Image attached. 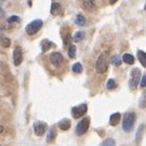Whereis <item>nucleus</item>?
<instances>
[{
    "instance_id": "1",
    "label": "nucleus",
    "mask_w": 146,
    "mask_h": 146,
    "mask_svg": "<svg viewBox=\"0 0 146 146\" xmlns=\"http://www.w3.org/2000/svg\"><path fill=\"white\" fill-rule=\"evenodd\" d=\"M136 122V113L133 111L127 112L123 119V130L126 133H130L134 128V124Z\"/></svg>"
},
{
    "instance_id": "2",
    "label": "nucleus",
    "mask_w": 146,
    "mask_h": 146,
    "mask_svg": "<svg viewBox=\"0 0 146 146\" xmlns=\"http://www.w3.org/2000/svg\"><path fill=\"white\" fill-rule=\"evenodd\" d=\"M108 62H110V57L106 52H102L98 57L96 64H95V68L98 74H103L107 71L108 68Z\"/></svg>"
},
{
    "instance_id": "3",
    "label": "nucleus",
    "mask_w": 146,
    "mask_h": 146,
    "mask_svg": "<svg viewBox=\"0 0 146 146\" xmlns=\"http://www.w3.org/2000/svg\"><path fill=\"white\" fill-rule=\"evenodd\" d=\"M90 126V119L89 117H84L78 123L77 127H76V135L77 136H82L87 132Z\"/></svg>"
},
{
    "instance_id": "4",
    "label": "nucleus",
    "mask_w": 146,
    "mask_h": 146,
    "mask_svg": "<svg viewBox=\"0 0 146 146\" xmlns=\"http://www.w3.org/2000/svg\"><path fill=\"white\" fill-rule=\"evenodd\" d=\"M42 26H43V22L41 20H35L28 25L27 28H26V32H27L28 35L33 36L41 30Z\"/></svg>"
},
{
    "instance_id": "5",
    "label": "nucleus",
    "mask_w": 146,
    "mask_h": 146,
    "mask_svg": "<svg viewBox=\"0 0 146 146\" xmlns=\"http://www.w3.org/2000/svg\"><path fill=\"white\" fill-rule=\"evenodd\" d=\"M140 76H141V72L138 68H133L131 71V79H130L129 85L131 89H136L137 86L139 84V80H140Z\"/></svg>"
},
{
    "instance_id": "6",
    "label": "nucleus",
    "mask_w": 146,
    "mask_h": 146,
    "mask_svg": "<svg viewBox=\"0 0 146 146\" xmlns=\"http://www.w3.org/2000/svg\"><path fill=\"white\" fill-rule=\"evenodd\" d=\"M88 106L85 103H82V104H79L77 106L73 107L72 108V115L74 117V119H79V117H83L87 112Z\"/></svg>"
},
{
    "instance_id": "7",
    "label": "nucleus",
    "mask_w": 146,
    "mask_h": 146,
    "mask_svg": "<svg viewBox=\"0 0 146 146\" xmlns=\"http://www.w3.org/2000/svg\"><path fill=\"white\" fill-rule=\"evenodd\" d=\"M47 130V124L41 121H38L34 124V132L37 136H42Z\"/></svg>"
},
{
    "instance_id": "8",
    "label": "nucleus",
    "mask_w": 146,
    "mask_h": 146,
    "mask_svg": "<svg viewBox=\"0 0 146 146\" xmlns=\"http://www.w3.org/2000/svg\"><path fill=\"white\" fill-rule=\"evenodd\" d=\"M49 59H50V62L53 64L54 66H60L61 63L63 62V56L61 55L59 52H53V53L50 54V57H49Z\"/></svg>"
},
{
    "instance_id": "9",
    "label": "nucleus",
    "mask_w": 146,
    "mask_h": 146,
    "mask_svg": "<svg viewBox=\"0 0 146 146\" xmlns=\"http://www.w3.org/2000/svg\"><path fill=\"white\" fill-rule=\"evenodd\" d=\"M23 62V50L20 46L13 49V63L15 66H19Z\"/></svg>"
},
{
    "instance_id": "10",
    "label": "nucleus",
    "mask_w": 146,
    "mask_h": 146,
    "mask_svg": "<svg viewBox=\"0 0 146 146\" xmlns=\"http://www.w3.org/2000/svg\"><path fill=\"white\" fill-rule=\"evenodd\" d=\"M83 7L88 11L96 10V5L94 4V0H83Z\"/></svg>"
},
{
    "instance_id": "11",
    "label": "nucleus",
    "mask_w": 146,
    "mask_h": 146,
    "mask_svg": "<svg viewBox=\"0 0 146 146\" xmlns=\"http://www.w3.org/2000/svg\"><path fill=\"white\" fill-rule=\"evenodd\" d=\"M71 119H62L60 122L58 123V128L62 131H68L71 128Z\"/></svg>"
},
{
    "instance_id": "12",
    "label": "nucleus",
    "mask_w": 146,
    "mask_h": 146,
    "mask_svg": "<svg viewBox=\"0 0 146 146\" xmlns=\"http://www.w3.org/2000/svg\"><path fill=\"white\" fill-rule=\"evenodd\" d=\"M56 135H57V130H56L55 127H51L50 129H49L48 131V134H47V139L46 141L48 142V143H50V142H53L54 139H55Z\"/></svg>"
},
{
    "instance_id": "13",
    "label": "nucleus",
    "mask_w": 146,
    "mask_h": 146,
    "mask_svg": "<svg viewBox=\"0 0 146 146\" xmlns=\"http://www.w3.org/2000/svg\"><path fill=\"white\" fill-rule=\"evenodd\" d=\"M61 10H62V7L61 5L57 2H53L51 4V8H50V12H51L52 15H58L61 13Z\"/></svg>"
},
{
    "instance_id": "14",
    "label": "nucleus",
    "mask_w": 146,
    "mask_h": 146,
    "mask_svg": "<svg viewBox=\"0 0 146 146\" xmlns=\"http://www.w3.org/2000/svg\"><path fill=\"white\" fill-rule=\"evenodd\" d=\"M121 121V113L119 112H115L112 113L110 117V124L111 125L112 127H115Z\"/></svg>"
},
{
    "instance_id": "15",
    "label": "nucleus",
    "mask_w": 146,
    "mask_h": 146,
    "mask_svg": "<svg viewBox=\"0 0 146 146\" xmlns=\"http://www.w3.org/2000/svg\"><path fill=\"white\" fill-rule=\"evenodd\" d=\"M145 128H146L145 125L142 124L141 126H140V127L138 128V130H137L136 137H135V139H136L137 143H140V141H141L142 138H143V133H144V131H145Z\"/></svg>"
},
{
    "instance_id": "16",
    "label": "nucleus",
    "mask_w": 146,
    "mask_h": 146,
    "mask_svg": "<svg viewBox=\"0 0 146 146\" xmlns=\"http://www.w3.org/2000/svg\"><path fill=\"white\" fill-rule=\"evenodd\" d=\"M137 57H138L140 63L143 66V68H146V53L145 52H143L142 50H138V51H137Z\"/></svg>"
},
{
    "instance_id": "17",
    "label": "nucleus",
    "mask_w": 146,
    "mask_h": 146,
    "mask_svg": "<svg viewBox=\"0 0 146 146\" xmlns=\"http://www.w3.org/2000/svg\"><path fill=\"white\" fill-rule=\"evenodd\" d=\"M122 60L124 61V62H126L127 64H134V62H135L134 56L130 53H125L122 57Z\"/></svg>"
},
{
    "instance_id": "18",
    "label": "nucleus",
    "mask_w": 146,
    "mask_h": 146,
    "mask_svg": "<svg viewBox=\"0 0 146 146\" xmlns=\"http://www.w3.org/2000/svg\"><path fill=\"white\" fill-rule=\"evenodd\" d=\"M52 46H53V43H52L51 41L47 40V39L43 40V41H42V43H41V49H42V51H43V52L48 51L49 49L51 48Z\"/></svg>"
},
{
    "instance_id": "19",
    "label": "nucleus",
    "mask_w": 146,
    "mask_h": 146,
    "mask_svg": "<svg viewBox=\"0 0 146 146\" xmlns=\"http://www.w3.org/2000/svg\"><path fill=\"white\" fill-rule=\"evenodd\" d=\"M75 23L78 25V26L83 27V26H85V25H86L87 21H86L85 17H84L83 15H78L77 17H76V19H75Z\"/></svg>"
},
{
    "instance_id": "20",
    "label": "nucleus",
    "mask_w": 146,
    "mask_h": 146,
    "mask_svg": "<svg viewBox=\"0 0 146 146\" xmlns=\"http://www.w3.org/2000/svg\"><path fill=\"white\" fill-rule=\"evenodd\" d=\"M110 62L115 66H121V63H122V58H121V56L119 54H115V55L111 56V58H110Z\"/></svg>"
},
{
    "instance_id": "21",
    "label": "nucleus",
    "mask_w": 146,
    "mask_h": 146,
    "mask_svg": "<svg viewBox=\"0 0 146 146\" xmlns=\"http://www.w3.org/2000/svg\"><path fill=\"white\" fill-rule=\"evenodd\" d=\"M84 37H85V33H84L83 31H79L74 35V41H75L76 43H78V42L82 41V40L84 39Z\"/></svg>"
},
{
    "instance_id": "22",
    "label": "nucleus",
    "mask_w": 146,
    "mask_h": 146,
    "mask_svg": "<svg viewBox=\"0 0 146 146\" xmlns=\"http://www.w3.org/2000/svg\"><path fill=\"white\" fill-rule=\"evenodd\" d=\"M10 39H8L7 37H1L0 38V45L4 48H7V47L10 46Z\"/></svg>"
},
{
    "instance_id": "23",
    "label": "nucleus",
    "mask_w": 146,
    "mask_h": 146,
    "mask_svg": "<svg viewBox=\"0 0 146 146\" xmlns=\"http://www.w3.org/2000/svg\"><path fill=\"white\" fill-rule=\"evenodd\" d=\"M76 53H77V46L74 45V44H72V45H70V47H68V56H70L71 58H75Z\"/></svg>"
},
{
    "instance_id": "24",
    "label": "nucleus",
    "mask_w": 146,
    "mask_h": 146,
    "mask_svg": "<svg viewBox=\"0 0 146 146\" xmlns=\"http://www.w3.org/2000/svg\"><path fill=\"white\" fill-rule=\"evenodd\" d=\"M72 70H73V72L75 74H81L83 72V66H82V64L80 62H76L73 66V68H72Z\"/></svg>"
},
{
    "instance_id": "25",
    "label": "nucleus",
    "mask_w": 146,
    "mask_h": 146,
    "mask_svg": "<svg viewBox=\"0 0 146 146\" xmlns=\"http://www.w3.org/2000/svg\"><path fill=\"white\" fill-rule=\"evenodd\" d=\"M106 88L108 90H113L117 88V83H115V81L113 79H110V80L107 81V84H106Z\"/></svg>"
},
{
    "instance_id": "26",
    "label": "nucleus",
    "mask_w": 146,
    "mask_h": 146,
    "mask_svg": "<svg viewBox=\"0 0 146 146\" xmlns=\"http://www.w3.org/2000/svg\"><path fill=\"white\" fill-rule=\"evenodd\" d=\"M145 106H146V91L143 93V95H142L140 100H139V107L140 108H144Z\"/></svg>"
},
{
    "instance_id": "27",
    "label": "nucleus",
    "mask_w": 146,
    "mask_h": 146,
    "mask_svg": "<svg viewBox=\"0 0 146 146\" xmlns=\"http://www.w3.org/2000/svg\"><path fill=\"white\" fill-rule=\"evenodd\" d=\"M100 145H115V142L113 139L108 138V139H106V140H104Z\"/></svg>"
},
{
    "instance_id": "28",
    "label": "nucleus",
    "mask_w": 146,
    "mask_h": 146,
    "mask_svg": "<svg viewBox=\"0 0 146 146\" xmlns=\"http://www.w3.org/2000/svg\"><path fill=\"white\" fill-rule=\"evenodd\" d=\"M7 22L8 23H15V22L20 23L21 20H20V17H17V15H12V17H10L9 19H7Z\"/></svg>"
},
{
    "instance_id": "29",
    "label": "nucleus",
    "mask_w": 146,
    "mask_h": 146,
    "mask_svg": "<svg viewBox=\"0 0 146 146\" xmlns=\"http://www.w3.org/2000/svg\"><path fill=\"white\" fill-rule=\"evenodd\" d=\"M140 86H141L142 88L146 87V74L145 75H143V77H142L141 82H140Z\"/></svg>"
},
{
    "instance_id": "30",
    "label": "nucleus",
    "mask_w": 146,
    "mask_h": 146,
    "mask_svg": "<svg viewBox=\"0 0 146 146\" xmlns=\"http://www.w3.org/2000/svg\"><path fill=\"white\" fill-rule=\"evenodd\" d=\"M5 15V12H4V10L2 9V8L0 7V19H2L3 17Z\"/></svg>"
},
{
    "instance_id": "31",
    "label": "nucleus",
    "mask_w": 146,
    "mask_h": 146,
    "mask_svg": "<svg viewBox=\"0 0 146 146\" xmlns=\"http://www.w3.org/2000/svg\"><path fill=\"white\" fill-rule=\"evenodd\" d=\"M115 2H117V0H110V4H115Z\"/></svg>"
},
{
    "instance_id": "32",
    "label": "nucleus",
    "mask_w": 146,
    "mask_h": 146,
    "mask_svg": "<svg viewBox=\"0 0 146 146\" xmlns=\"http://www.w3.org/2000/svg\"><path fill=\"white\" fill-rule=\"evenodd\" d=\"M2 131H3V127L0 126V133H2Z\"/></svg>"
},
{
    "instance_id": "33",
    "label": "nucleus",
    "mask_w": 146,
    "mask_h": 146,
    "mask_svg": "<svg viewBox=\"0 0 146 146\" xmlns=\"http://www.w3.org/2000/svg\"><path fill=\"white\" fill-rule=\"evenodd\" d=\"M2 35H3L2 34V31H1V29H0V38H1V37H3Z\"/></svg>"
},
{
    "instance_id": "34",
    "label": "nucleus",
    "mask_w": 146,
    "mask_h": 146,
    "mask_svg": "<svg viewBox=\"0 0 146 146\" xmlns=\"http://www.w3.org/2000/svg\"><path fill=\"white\" fill-rule=\"evenodd\" d=\"M4 1H5V0H0V4H1V3H3Z\"/></svg>"
},
{
    "instance_id": "35",
    "label": "nucleus",
    "mask_w": 146,
    "mask_h": 146,
    "mask_svg": "<svg viewBox=\"0 0 146 146\" xmlns=\"http://www.w3.org/2000/svg\"><path fill=\"white\" fill-rule=\"evenodd\" d=\"M144 9H145V10H146V4H145V6H144Z\"/></svg>"
}]
</instances>
